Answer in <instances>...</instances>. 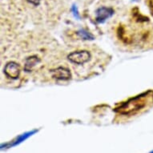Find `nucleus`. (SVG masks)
Listing matches in <instances>:
<instances>
[{
    "mask_svg": "<svg viewBox=\"0 0 153 153\" xmlns=\"http://www.w3.org/2000/svg\"><path fill=\"white\" fill-rule=\"evenodd\" d=\"M150 153H153V151H152V152H151Z\"/></svg>",
    "mask_w": 153,
    "mask_h": 153,
    "instance_id": "11",
    "label": "nucleus"
},
{
    "mask_svg": "<svg viewBox=\"0 0 153 153\" xmlns=\"http://www.w3.org/2000/svg\"><path fill=\"white\" fill-rule=\"evenodd\" d=\"M114 14V10L109 7H100L96 10V21L98 23H103Z\"/></svg>",
    "mask_w": 153,
    "mask_h": 153,
    "instance_id": "5",
    "label": "nucleus"
},
{
    "mask_svg": "<svg viewBox=\"0 0 153 153\" xmlns=\"http://www.w3.org/2000/svg\"><path fill=\"white\" fill-rule=\"evenodd\" d=\"M38 130H32L30 131H28V132H26L23 135H20L19 136H18L17 139L15 140L14 141H12L11 143H4V144H2L1 145V149H3V148H11V147H15V146H17L18 144H19L22 142H23L24 140H26L27 139H28L30 136H31L32 135H34L35 132H37Z\"/></svg>",
    "mask_w": 153,
    "mask_h": 153,
    "instance_id": "4",
    "label": "nucleus"
},
{
    "mask_svg": "<svg viewBox=\"0 0 153 153\" xmlns=\"http://www.w3.org/2000/svg\"><path fill=\"white\" fill-rule=\"evenodd\" d=\"M148 94L138 95L135 98H132L123 103L118 108H116V111L122 115H131L137 112L143 108H145L148 102Z\"/></svg>",
    "mask_w": 153,
    "mask_h": 153,
    "instance_id": "1",
    "label": "nucleus"
},
{
    "mask_svg": "<svg viewBox=\"0 0 153 153\" xmlns=\"http://www.w3.org/2000/svg\"><path fill=\"white\" fill-rule=\"evenodd\" d=\"M72 12H73V15H74V16H75L76 19H79V15L78 10H77L76 6L74 5L72 7Z\"/></svg>",
    "mask_w": 153,
    "mask_h": 153,
    "instance_id": "9",
    "label": "nucleus"
},
{
    "mask_svg": "<svg viewBox=\"0 0 153 153\" xmlns=\"http://www.w3.org/2000/svg\"><path fill=\"white\" fill-rule=\"evenodd\" d=\"M51 74L54 78L59 80H68L71 76L70 71L62 67L51 71Z\"/></svg>",
    "mask_w": 153,
    "mask_h": 153,
    "instance_id": "6",
    "label": "nucleus"
},
{
    "mask_svg": "<svg viewBox=\"0 0 153 153\" xmlns=\"http://www.w3.org/2000/svg\"><path fill=\"white\" fill-rule=\"evenodd\" d=\"M78 35L79 37L83 39H86V40H93L95 39L91 33L88 32V31H86L84 30H81L78 31Z\"/></svg>",
    "mask_w": 153,
    "mask_h": 153,
    "instance_id": "8",
    "label": "nucleus"
},
{
    "mask_svg": "<svg viewBox=\"0 0 153 153\" xmlns=\"http://www.w3.org/2000/svg\"><path fill=\"white\" fill-rule=\"evenodd\" d=\"M39 62V59L36 56H31L30 58H28L27 60H26L25 63V70L27 71H29L32 69V68L34 66H35Z\"/></svg>",
    "mask_w": 153,
    "mask_h": 153,
    "instance_id": "7",
    "label": "nucleus"
},
{
    "mask_svg": "<svg viewBox=\"0 0 153 153\" xmlns=\"http://www.w3.org/2000/svg\"><path fill=\"white\" fill-rule=\"evenodd\" d=\"M68 59L76 64H83L87 63L91 58V54L88 51H79L71 53L68 56Z\"/></svg>",
    "mask_w": 153,
    "mask_h": 153,
    "instance_id": "2",
    "label": "nucleus"
},
{
    "mask_svg": "<svg viewBox=\"0 0 153 153\" xmlns=\"http://www.w3.org/2000/svg\"><path fill=\"white\" fill-rule=\"evenodd\" d=\"M4 73L10 79H17L20 73L19 66L15 62L8 63L4 68Z\"/></svg>",
    "mask_w": 153,
    "mask_h": 153,
    "instance_id": "3",
    "label": "nucleus"
},
{
    "mask_svg": "<svg viewBox=\"0 0 153 153\" xmlns=\"http://www.w3.org/2000/svg\"><path fill=\"white\" fill-rule=\"evenodd\" d=\"M27 2L30 3L35 6H38L40 3V0H27Z\"/></svg>",
    "mask_w": 153,
    "mask_h": 153,
    "instance_id": "10",
    "label": "nucleus"
}]
</instances>
